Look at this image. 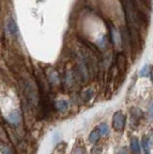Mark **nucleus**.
I'll return each instance as SVG.
<instances>
[{
	"mask_svg": "<svg viewBox=\"0 0 153 154\" xmlns=\"http://www.w3.org/2000/svg\"><path fill=\"white\" fill-rule=\"evenodd\" d=\"M148 112H149L150 115L153 116V100L151 101L150 104H149V107H148Z\"/></svg>",
	"mask_w": 153,
	"mask_h": 154,
	"instance_id": "nucleus-18",
	"label": "nucleus"
},
{
	"mask_svg": "<svg viewBox=\"0 0 153 154\" xmlns=\"http://www.w3.org/2000/svg\"><path fill=\"white\" fill-rule=\"evenodd\" d=\"M55 107L58 111L64 112V111L69 108V102L66 100H58L55 102Z\"/></svg>",
	"mask_w": 153,
	"mask_h": 154,
	"instance_id": "nucleus-9",
	"label": "nucleus"
},
{
	"mask_svg": "<svg viewBox=\"0 0 153 154\" xmlns=\"http://www.w3.org/2000/svg\"><path fill=\"white\" fill-rule=\"evenodd\" d=\"M116 64H117V67L118 69L119 70L121 74L125 73V71L127 69V59L126 57L124 56L123 54H118L117 56L116 59Z\"/></svg>",
	"mask_w": 153,
	"mask_h": 154,
	"instance_id": "nucleus-3",
	"label": "nucleus"
},
{
	"mask_svg": "<svg viewBox=\"0 0 153 154\" xmlns=\"http://www.w3.org/2000/svg\"><path fill=\"white\" fill-rule=\"evenodd\" d=\"M49 79L51 82H53V83H58L59 82V77H58V74H57V72L52 70L51 73L49 74Z\"/></svg>",
	"mask_w": 153,
	"mask_h": 154,
	"instance_id": "nucleus-15",
	"label": "nucleus"
},
{
	"mask_svg": "<svg viewBox=\"0 0 153 154\" xmlns=\"http://www.w3.org/2000/svg\"><path fill=\"white\" fill-rule=\"evenodd\" d=\"M150 73V69H149V66L148 65H145L142 67V69L140 71V76L142 77H146L148 76V74Z\"/></svg>",
	"mask_w": 153,
	"mask_h": 154,
	"instance_id": "nucleus-12",
	"label": "nucleus"
},
{
	"mask_svg": "<svg viewBox=\"0 0 153 154\" xmlns=\"http://www.w3.org/2000/svg\"><path fill=\"white\" fill-rule=\"evenodd\" d=\"M117 154H128V152L125 148H121V149H119Z\"/></svg>",
	"mask_w": 153,
	"mask_h": 154,
	"instance_id": "nucleus-19",
	"label": "nucleus"
},
{
	"mask_svg": "<svg viewBox=\"0 0 153 154\" xmlns=\"http://www.w3.org/2000/svg\"><path fill=\"white\" fill-rule=\"evenodd\" d=\"M150 76H151V81H152V83H153V67L150 69Z\"/></svg>",
	"mask_w": 153,
	"mask_h": 154,
	"instance_id": "nucleus-20",
	"label": "nucleus"
},
{
	"mask_svg": "<svg viewBox=\"0 0 153 154\" xmlns=\"http://www.w3.org/2000/svg\"><path fill=\"white\" fill-rule=\"evenodd\" d=\"M98 131H99L100 136H105V135H107L109 133L108 125L106 123H101L98 127Z\"/></svg>",
	"mask_w": 153,
	"mask_h": 154,
	"instance_id": "nucleus-11",
	"label": "nucleus"
},
{
	"mask_svg": "<svg viewBox=\"0 0 153 154\" xmlns=\"http://www.w3.org/2000/svg\"><path fill=\"white\" fill-rule=\"evenodd\" d=\"M100 137H101V136H100L98 129H94L93 131H92V133L90 134L89 140H90V143H96L99 141Z\"/></svg>",
	"mask_w": 153,
	"mask_h": 154,
	"instance_id": "nucleus-10",
	"label": "nucleus"
},
{
	"mask_svg": "<svg viewBox=\"0 0 153 154\" xmlns=\"http://www.w3.org/2000/svg\"><path fill=\"white\" fill-rule=\"evenodd\" d=\"M8 119H9V120H10V122L17 123V122H20V114L17 110H14L10 114H9Z\"/></svg>",
	"mask_w": 153,
	"mask_h": 154,
	"instance_id": "nucleus-8",
	"label": "nucleus"
},
{
	"mask_svg": "<svg viewBox=\"0 0 153 154\" xmlns=\"http://www.w3.org/2000/svg\"><path fill=\"white\" fill-rule=\"evenodd\" d=\"M0 131H1V129H0Z\"/></svg>",
	"mask_w": 153,
	"mask_h": 154,
	"instance_id": "nucleus-22",
	"label": "nucleus"
},
{
	"mask_svg": "<svg viewBox=\"0 0 153 154\" xmlns=\"http://www.w3.org/2000/svg\"><path fill=\"white\" fill-rule=\"evenodd\" d=\"M72 154H85V150L82 146H78L73 149Z\"/></svg>",
	"mask_w": 153,
	"mask_h": 154,
	"instance_id": "nucleus-16",
	"label": "nucleus"
},
{
	"mask_svg": "<svg viewBox=\"0 0 153 154\" xmlns=\"http://www.w3.org/2000/svg\"><path fill=\"white\" fill-rule=\"evenodd\" d=\"M6 30L9 33V35L16 36L17 34V26L16 21L13 18H9L6 23Z\"/></svg>",
	"mask_w": 153,
	"mask_h": 154,
	"instance_id": "nucleus-4",
	"label": "nucleus"
},
{
	"mask_svg": "<svg viewBox=\"0 0 153 154\" xmlns=\"http://www.w3.org/2000/svg\"><path fill=\"white\" fill-rule=\"evenodd\" d=\"M92 95H93V90L89 89L87 91H85L82 94V97L84 98L85 101H89L90 99V97H92Z\"/></svg>",
	"mask_w": 153,
	"mask_h": 154,
	"instance_id": "nucleus-13",
	"label": "nucleus"
},
{
	"mask_svg": "<svg viewBox=\"0 0 153 154\" xmlns=\"http://www.w3.org/2000/svg\"><path fill=\"white\" fill-rule=\"evenodd\" d=\"M110 30H111V38H112V42L113 45L118 47V45L121 43V34L118 33V31L117 30L116 28H115L114 26H111V28H110Z\"/></svg>",
	"mask_w": 153,
	"mask_h": 154,
	"instance_id": "nucleus-6",
	"label": "nucleus"
},
{
	"mask_svg": "<svg viewBox=\"0 0 153 154\" xmlns=\"http://www.w3.org/2000/svg\"><path fill=\"white\" fill-rule=\"evenodd\" d=\"M125 116L121 112V111H118L114 114L113 116V120H112V125L113 128L116 130V131L121 132L124 129L125 126Z\"/></svg>",
	"mask_w": 153,
	"mask_h": 154,
	"instance_id": "nucleus-2",
	"label": "nucleus"
},
{
	"mask_svg": "<svg viewBox=\"0 0 153 154\" xmlns=\"http://www.w3.org/2000/svg\"><path fill=\"white\" fill-rule=\"evenodd\" d=\"M149 139H148V137L145 136L142 137V147L145 148V151H148V148H149Z\"/></svg>",
	"mask_w": 153,
	"mask_h": 154,
	"instance_id": "nucleus-14",
	"label": "nucleus"
},
{
	"mask_svg": "<svg viewBox=\"0 0 153 154\" xmlns=\"http://www.w3.org/2000/svg\"><path fill=\"white\" fill-rule=\"evenodd\" d=\"M130 147L133 154H141V146L138 139L136 137H133L130 141Z\"/></svg>",
	"mask_w": 153,
	"mask_h": 154,
	"instance_id": "nucleus-7",
	"label": "nucleus"
},
{
	"mask_svg": "<svg viewBox=\"0 0 153 154\" xmlns=\"http://www.w3.org/2000/svg\"><path fill=\"white\" fill-rule=\"evenodd\" d=\"M130 114H131V119H130L131 125L132 127H136L139 123V120L142 118V113L139 109H132Z\"/></svg>",
	"mask_w": 153,
	"mask_h": 154,
	"instance_id": "nucleus-5",
	"label": "nucleus"
},
{
	"mask_svg": "<svg viewBox=\"0 0 153 154\" xmlns=\"http://www.w3.org/2000/svg\"><path fill=\"white\" fill-rule=\"evenodd\" d=\"M145 154H149V152H148V151H146V152H145Z\"/></svg>",
	"mask_w": 153,
	"mask_h": 154,
	"instance_id": "nucleus-21",
	"label": "nucleus"
},
{
	"mask_svg": "<svg viewBox=\"0 0 153 154\" xmlns=\"http://www.w3.org/2000/svg\"><path fill=\"white\" fill-rule=\"evenodd\" d=\"M1 150H2V153H3V154H12L11 150H10V149H9L8 147H3V148L1 149Z\"/></svg>",
	"mask_w": 153,
	"mask_h": 154,
	"instance_id": "nucleus-17",
	"label": "nucleus"
},
{
	"mask_svg": "<svg viewBox=\"0 0 153 154\" xmlns=\"http://www.w3.org/2000/svg\"><path fill=\"white\" fill-rule=\"evenodd\" d=\"M82 49V59L87 66L89 73L92 74V76H94L98 72V59L96 56V53L93 49L90 48V46L83 45Z\"/></svg>",
	"mask_w": 153,
	"mask_h": 154,
	"instance_id": "nucleus-1",
	"label": "nucleus"
}]
</instances>
